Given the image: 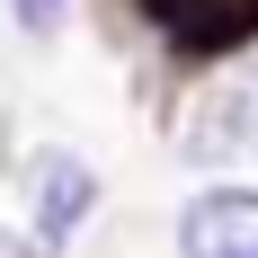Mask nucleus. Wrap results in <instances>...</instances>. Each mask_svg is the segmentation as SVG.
<instances>
[{
  "mask_svg": "<svg viewBox=\"0 0 258 258\" xmlns=\"http://www.w3.org/2000/svg\"><path fill=\"white\" fill-rule=\"evenodd\" d=\"M187 152H196V160H240V152H258V72H249V80H223V89L196 107Z\"/></svg>",
  "mask_w": 258,
  "mask_h": 258,
  "instance_id": "nucleus-3",
  "label": "nucleus"
},
{
  "mask_svg": "<svg viewBox=\"0 0 258 258\" xmlns=\"http://www.w3.org/2000/svg\"><path fill=\"white\" fill-rule=\"evenodd\" d=\"M258 36V0H223L196 36H187V53H232V45H249Z\"/></svg>",
  "mask_w": 258,
  "mask_h": 258,
  "instance_id": "nucleus-4",
  "label": "nucleus"
},
{
  "mask_svg": "<svg viewBox=\"0 0 258 258\" xmlns=\"http://www.w3.org/2000/svg\"><path fill=\"white\" fill-rule=\"evenodd\" d=\"M143 9H152V18H160V27H169V36L187 45V36H196V27H205L214 9H223V0H143Z\"/></svg>",
  "mask_w": 258,
  "mask_h": 258,
  "instance_id": "nucleus-5",
  "label": "nucleus"
},
{
  "mask_svg": "<svg viewBox=\"0 0 258 258\" xmlns=\"http://www.w3.org/2000/svg\"><path fill=\"white\" fill-rule=\"evenodd\" d=\"M187 258H258V187H205L178 214Z\"/></svg>",
  "mask_w": 258,
  "mask_h": 258,
  "instance_id": "nucleus-1",
  "label": "nucleus"
},
{
  "mask_svg": "<svg viewBox=\"0 0 258 258\" xmlns=\"http://www.w3.org/2000/svg\"><path fill=\"white\" fill-rule=\"evenodd\" d=\"M89 205H98V178H89V160L53 152L45 178H36V258H62V240L89 223Z\"/></svg>",
  "mask_w": 258,
  "mask_h": 258,
  "instance_id": "nucleus-2",
  "label": "nucleus"
},
{
  "mask_svg": "<svg viewBox=\"0 0 258 258\" xmlns=\"http://www.w3.org/2000/svg\"><path fill=\"white\" fill-rule=\"evenodd\" d=\"M9 9H18L27 36H53V18H62V0H9Z\"/></svg>",
  "mask_w": 258,
  "mask_h": 258,
  "instance_id": "nucleus-6",
  "label": "nucleus"
}]
</instances>
